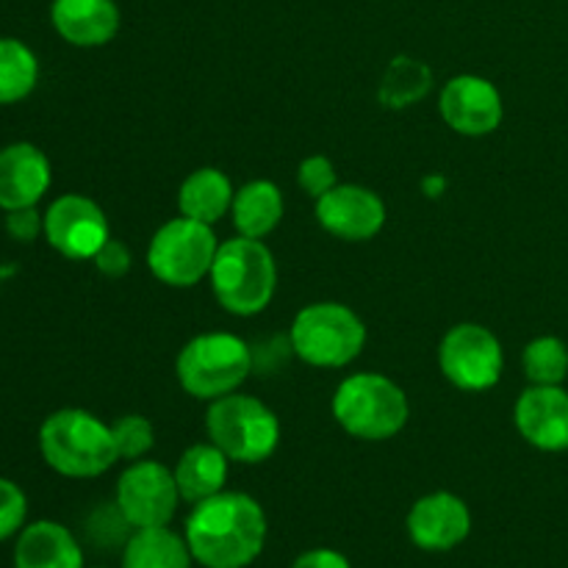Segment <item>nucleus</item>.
Segmentation results:
<instances>
[{"label":"nucleus","mask_w":568,"mask_h":568,"mask_svg":"<svg viewBox=\"0 0 568 568\" xmlns=\"http://www.w3.org/2000/svg\"><path fill=\"white\" fill-rule=\"evenodd\" d=\"M266 514L250 494L220 491L192 505L186 544L203 568H247L264 552Z\"/></svg>","instance_id":"1"},{"label":"nucleus","mask_w":568,"mask_h":568,"mask_svg":"<svg viewBox=\"0 0 568 568\" xmlns=\"http://www.w3.org/2000/svg\"><path fill=\"white\" fill-rule=\"evenodd\" d=\"M39 453L61 477L89 480L120 460L111 425L83 408L53 410L39 427Z\"/></svg>","instance_id":"2"},{"label":"nucleus","mask_w":568,"mask_h":568,"mask_svg":"<svg viewBox=\"0 0 568 568\" xmlns=\"http://www.w3.org/2000/svg\"><path fill=\"white\" fill-rule=\"evenodd\" d=\"M216 303L233 316H255L272 303L277 288V264L264 239L236 236L216 250L209 272Z\"/></svg>","instance_id":"3"},{"label":"nucleus","mask_w":568,"mask_h":568,"mask_svg":"<svg viewBox=\"0 0 568 568\" xmlns=\"http://www.w3.org/2000/svg\"><path fill=\"white\" fill-rule=\"evenodd\" d=\"M338 427L358 442H388L408 425L403 388L381 372H358L338 383L331 403Z\"/></svg>","instance_id":"4"},{"label":"nucleus","mask_w":568,"mask_h":568,"mask_svg":"<svg viewBox=\"0 0 568 568\" xmlns=\"http://www.w3.org/2000/svg\"><path fill=\"white\" fill-rule=\"evenodd\" d=\"M250 372L253 349L233 333H200L183 344L175 361V375L183 392L205 403L239 392Z\"/></svg>","instance_id":"5"},{"label":"nucleus","mask_w":568,"mask_h":568,"mask_svg":"<svg viewBox=\"0 0 568 568\" xmlns=\"http://www.w3.org/2000/svg\"><path fill=\"white\" fill-rule=\"evenodd\" d=\"M205 430L211 444L236 464H264L281 444V419L270 405L250 394H227L211 403L205 414Z\"/></svg>","instance_id":"6"},{"label":"nucleus","mask_w":568,"mask_h":568,"mask_svg":"<svg viewBox=\"0 0 568 568\" xmlns=\"http://www.w3.org/2000/svg\"><path fill=\"white\" fill-rule=\"evenodd\" d=\"M288 342L303 364L316 369H342L364 349L366 325L347 305L311 303L294 316Z\"/></svg>","instance_id":"7"},{"label":"nucleus","mask_w":568,"mask_h":568,"mask_svg":"<svg viewBox=\"0 0 568 568\" xmlns=\"http://www.w3.org/2000/svg\"><path fill=\"white\" fill-rule=\"evenodd\" d=\"M220 239L214 225L175 216L153 233L148 247V266L164 286L192 288L209 277Z\"/></svg>","instance_id":"8"},{"label":"nucleus","mask_w":568,"mask_h":568,"mask_svg":"<svg viewBox=\"0 0 568 568\" xmlns=\"http://www.w3.org/2000/svg\"><path fill=\"white\" fill-rule=\"evenodd\" d=\"M438 366H442V375L460 392H488L503 381V344L486 325L460 322L444 333L438 344Z\"/></svg>","instance_id":"9"},{"label":"nucleus","mask_w":568,"mask_h":568,"mask_svg":"<svg viewBox=\"0 0 568 568\" xmlns=\"http://www.w3.org/2000/svg\"><path fill=\"white\" fill-rule=\"evenodd\" d=\"M114 503L133 530L166 527L175 519L178 505H181L175 471L159 460H133L116 480Z\"/></svg>","instance_id":"10"},{"label":"nucleus","mask_w":568,"mask_h":568,"mask_svg":"<svg viewBox=\"0 0 568 568\" xmlns=\"http://www.w3.org/2000/svg\"><path fill=\"white\" fill-rule=\"evenodd\" d=\"M44 239L70 261H92L111 239L109 216L87 194H61L44 211Z\"/></svg>","instance_id":"11"},{"label":"nucleus","mask_w":568,"mask_h":568,"mask_svg":"<svg viewBox=\"0 0 568 568\" xmlns=\"http://www.w3.org/2000/svg\"><path fill=\"white\" fill-rule=\"evenodd\" d=\"M316 220L342 242H369L386 225V203L358 183H336L316 200Z\"/></svg>","instance_id":"12"},{"label":"nucleus","mask_w":568,"mask_h":568,"mask_svg":"<svg viewBox=\"0 0 568 568\" xmlns=\"http://www.w3.org/2000/svg\"><path fill=\"white\" fill-rule=\"evenodd\" d=\"M438 114L460 136H488L503 125L499 89L483 75H455L444 83Z\"/></svg>","instance_id":"13"},{"label":"nucleus","mask_w":568,"mask_h":568,"mask_svg":"<svg viewBox=\"0 0 568 568\" xmlns=\"http://www.w3.org/2000/svg\"><path fill=\"white\" fill-rule=\"evenodd\" d=\"M408 538L425 552H449L471 532V510L458 494L433 491L408 510Z\"/></svg>","instance_id":"14"},{"label":"nucleus","mask_w":568,"mask_h":568,"mask_svg":"<svg viewBox=\"0 0 568 568\" xmlns=\"http://www.w3.org/2000/svg\"><path fill=\"white\" fill-rule=\"evenodd\" d=\"M516 430L541 453H568V392L564 386H530L514 408Z\"/></svg>","instance_id":"15"},{"label":"nucleus","mask_w":568,"mask_h":568,"mask_svg":"<svg viewBox=\"0 0 568 568\" xmlns=\"http://www.w3.org/2000/svg\"><path fill=\"white\" fill-rule=\"evenodd\" d=\"M53 170L37 144L14 142L0 150V209H31L48 194Z\"/></svg>","instance_id":"16"},{"label":"nucleus","mask_w":568,"mask_h":568,"mask_svg":"<svg viewBox=\"0 0 568 568\" xmlns=\"http://www.w3.org/2000/svg\"><path fill=\"white\" fill-rule=\"evenodd\" d=\"M50 22L67 44L103 48L120 31V9L114 0H53Z\"/></svg>","instance_id":"17"},{"label":"nucleus","mask_w":568,"mask_h":568,"mask_svg":"<svg viewBox=\"0 0 568 568\" xmlns=\"http://www.w3.org/2000/svg\"><path fill=\"white\" fill-rule=\"evenodd\" d=\"M14 568H83V549L59 521H31L17 536Z\"/></svg>","instance_id":"18"},{"label":"nucleus","mask_w":568,"mask_h":568,"mask_svg":"<svg viewBox=\"0 0 568 568\" xmlns=\"http://www.w3.org/2000/svg\"><path fill=\"white\" fill-rule=\"evenodd\" d=\"M227 466H231V458L216 444H192L172 469L183 503L197 505L225 491Z\"/></svg>","instance_id":"19"},{"label":"nucleus","mask_w":568,"mask_h":568,"mask_svg":"<svg viewBox=\"0 0 568 568\" xmlns=\"http://www.w3.org/2000/svg\"><path fill=\"white\" fill-rule=\"evenodd\" d=\"M283 214H286V200L277 183L250 181L233 194L231 216L239 236L266 239L281 225Z\"/></svg>","instance_id":"20"},{"label":"nucleus","mask_w":568,"mask_h":568,"mask_svg":"<svg viewBox=\"0 0 568 568\" xmlns=\"http://www.w3.org/2000/svg\"><path fill=\"white\" fill-rule=\"evenodd\" d=\"M233 194H236V189L225 172L216 170V166H200V170L189 172L186 181L181 183L178 211L189 220L216 225L231 211Z\"/></svg>","instance_id":"21"},{"label":"nucleus","mask_w":568,"mask_h":568,"mask_svg":"<svg viewBox=\"0 0 568 568\" xmlns=\"http://www.w3.org/2000/svg\"><path fill=\"white\" fill-rule=\"evenodd\" d=\"M194 555L186 536L166 527H142L122 547V568H192Z\"/></svg>","instance_id":"22"},{"label":"nucleus","mask_w":568,"mask_h":568,"mask_svg":"<svg viewBox=\"0 0 568 568\" xmlns=\"http://www.w3.org/2000/svg\"><path fill=\"white\" fill-rule=\"evenodd\" d=\"M433 89V70L414 55H397L383 72L377 100L386 109H410Z\"/></svg>","instance_id":"23"},{"label":"nucleus","mask_w":568,"mask_h":568,"mask_svg":"<svg viewBox=\"0 0 568 568\" xmlns=\"http://www.w3.org/2000/svg\"><path fill=\"white\" fill-rule=\"evenodd\" d=\"M39 83L37 53L26 42L0 37V105L26 100Z\"/></svg>","instance_id":"24"},{"label":"nucleus","mask_w":568,"mask_h":568,"mask_svg":"<svg viewBox=\"0 0 568 568\" xmlns=\"http://www.w3.org/2000/svg\"><path fill=\"white\" fill-rule=\"evenodd\" d=\"M521 369L532 386H564L568 377V344L558 336H538L521 353Z\"/></svg>","instance_id":"25"},{"label":"nucleus","mask_w":568,"mask_h":568,"mask_svg":"<svg viewBox=\"0 0 568 568\" xmlns=\"http://www.w3.org/2000/svg\"><path fill=\"white\" fill-rule=\"evenodd\" d=\"M111 433H114L116 455L125 460H142L155 444L153 422H150L148 416H139V414L120 416V419L111 425Z\"/></svg>","instance_id":"26"},{"label":"nucleus","mask_w":568,"mask_h":568,"mask_svg":"<svg viewBox=\"0 0 568 568\" xmlns=\"http://www.w3.org/2000/svg\"><path fill=\"white\" fill-rule=\"evenodd\" d=\"M28 519V497L17 483L0 477V544L20 536Z\"/></svg>","instance_id":"27"},{"label":"nucleus","mask_w":568,"mask_h":568,"mask_svg":"<svg viewBox=\"0 0 568 568\" xmlns=\"http://www.w3.org/2000/svg\"><path fill=\"white\" fill-rule=\"evenodd\" d=\"M297 183L308 197L320 200L322 194L336 186V166L327 155H308L297 166Z\"/></svg>","instance_id":"28"},{"label":"nucleus","mask_w":568,"mask_h":568,"mask_svg":"<svg viewBox=\"0 0 568 568\" xmlns=\"http://www.w3.org/2000/svg\"><path fill=\"white\" fill-rule=\"evenodd\" d=\"M6 233L20 244L37 242L39 236H44V214H39L37 205L6 211Z\"/></svg>","instance_id":"29"},{"label":"nucleus","mask_w":568,"mask_h":568,"mask_svg":"<svg viewBox=\"0 0 568 568\" xmlns=\"http://www.w3.org/2000/svg\"><path fill=\"white\" fill-rule=\"evenodd\" d=\"M92 261L105 277H122L131 270V250L122 242H116V239H109Z\"/></svg>","instance_id":"30"},{"label":"nucleus","mask_w":568,"mask_h":568,"mask_svg":"<svg viewBox=\"0 0 568 568\" xmlns=\"http://www.w3.org/2000/svg\"><path fill=\"white\" fill-rule=\"evenodd\" d=\"M292 568H353V566H349V560L344 558L342 552H336V549L320 547L300 555V558L292 564Z\"/></svg>","instance_id":"31"},{"label":"nucleus","mask_w":568,"mask_h":568,"mask_svg":"<svg viewBox=\"0 0 568 568\" xmlns=\"http://www.w3.org/2000/svg\"><path fill=\"white\" fill-rule=\"evenodd\" d=\"M94 568H105V566H94Z\"/></svg>","instance_id":"32"}]
</instances>
